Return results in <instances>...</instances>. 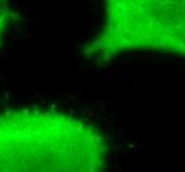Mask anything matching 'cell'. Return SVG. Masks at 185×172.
Returning <instances> with one entry per match:
<instances>
[{"label":"cell","instance_id":"obj_3","mask_svg":"<svg viewBox=\"0 0 185 172\" xmlns=\"http://www.w3.org/2000/svg\"><path fill=\"white\" fill-rule=\"evenodd\" d=\"M9 17H11L9 0H0V45H2L5 34H7Z\"/></svg>","mask_w":185,"mask_h":172},{"label":"cell","instance_id":"obj_2","mask_svg":"<svg viewBox=\"0 0 185 172\" xmlns=\"http://www.w3.org/2000/svg\"><path fill=\"white\" fill-rule=\"evenodd\" d=\"M95 56L159 52L185 58V0H105Z\"/></svg>","mask_w":185,"mask_h":172},{"label":"cell","instance_id":"obj_1","mask_svg":"<svg viewBox=\"0 0 185 172\" xmlns=\"http://www.w3.org/2000/svg\"><path fill=\"white\" fill-rule=\"evenodd\" d=\"M110 143L91 122L58 109L0 111V172H106Z\"/></svg>","mask_w":185,"mask_h":172}]
</instances>
